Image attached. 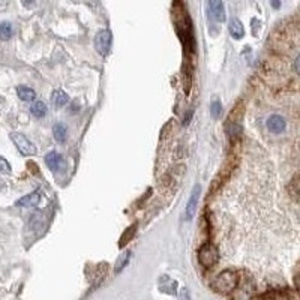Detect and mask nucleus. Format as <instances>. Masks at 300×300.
<instances>
[{
  "label": "nucleus",
  "mask_w": 300,
  "mask_h": 300,
  "mask_svg": "<svg viewBox=\"0 0 300 300\" xmlns=\"http://www.w3.org/2000/svg\"><path fill=\"white\" fill-rule=\"evenodd\" d=\"M239 284V276L234 270H224L212 282V287L219 293H231Z\"/></svg>",
  "instance_id": "obj_1"
},
{
  "label": "nucleus",
  "mask_w": 300,
  "mask_h": 300,
  "mask_svg": "<svg viewBox=\"0 0 300 300\" xmlns=\"http://www.w3.org/2000/svg\"><path fill=\"white\" fill-rule=\"evenodd\" d=\"M218 260H219V251L213 243H206V245H203L201 248H200L198 261H200V264L203 266V267H206V269L213 267V266L218 263Z\"/></svg>",
  "instance_id": "obj_2"
},
{
  "label": "nucleus",
  "mask_w": 300,
  "mask_h": 300,
  "mask_svg": "<svg viewBox=\"0 0 300 300\" xmlns=\"http://www.w3.org/2000/svg\"><path fill=\"white\" fill-rule=\"evenodd\" d=\"M11 140L14 141V144L18 149V152L24 156H33L38 153V149L36 146L33 144L27 137H24L20 132H11Z\"/></svg>",
  "instance_id": "obj_3"
},
{
  "label": "nucleus",
  "mask_w": 300,
  "mask_h": 300,
  "mask_svg": "<svg viewBox=\"0 0 300 300\" xmlns=\"http://www.w3.org/2000/svg\"><path fill=\"white\" fill-rule=\"evenodd\" d=\"M95 48L101 56H107L111 48V32L110 30H99L95 38Z\"/></svg>",
  "instance_id": "obj_4"
},
{
  "label": "nucleus",
  "mask_w": 300,
  "mask_h": 300,
  "mask_svg": "<svg viewBox=\"0 0 300 300\" xmlns=\"http://www.w3.org/2000/svg\"><path fill=\"white\" fill-rule=\"evenodd\" d=\"M45 164L48 165V168L51 171H57V170H62L65 168V159L60 153L57 152H50L45 155Z\"/></svg>",
  "instance_id": "obj_5"
},
{
  "label": "nucleus",
  "mask_w": 300,
  "mask_h": 300,
  "mask_svg": "<svg viewBox=\"0 0 300 300\" xmlns=\"http://www.w3.org/2000/svg\"><path fill=\"white\" fill-rule=\"evenodd\" d=\"M209 14L210 17L218 23H222L225 20V9H224V3L219 2V0H212L209 3Z\"/></svg>",
  "instance_id": "obj_6"
},
{
  "label": "nucleus",
  "mask_w": 300,
  "mask_h": 300,
  "mask_svg": "<svg viewBox=\"0 0 300 300\" xmlns=\"http://www.w3.org/2000/svg\"><path fill=\"white\" fill-rule=\"evenodd\" d=\"M285 126H287V120L279 114H273L267 119V129L273 132V134H279V132L285 129Z\"/></svg>",
  "instance_id": "obj_7"
},
{
  "label": "nucleus",
  "mask_w": 300,
  "mask_h": 300,
  "mask_svg": "<svg viewBox=\"0 0 300 300\" xmlns=\"http://www.w3.org/2000/svg\"><path fill=\"white\" fill-rule=\"evenodd\" d=\"M200 194H201V186L195 185L194 189H192L189 201H188V206H186V219H192V216L195 215L197 204H198V200H200Z\"/></svg>",
  "instance_id": "obj_8"
},
{
  "label": "nucleus",
  "mask_w": 300,
  "mask_h": 300,
  "mask_svg": "<svg viewBox=\"0 0 300 300\" xmlns=\"http://www.w3.org/2000/svg\"><path fill=\"white\" fill-rule=\"evenodd\" d=\"M39 200H41V194L39 192H32L20 200H17L15 201V206H18V207H30V206H36L39 203Z\"/></svg>",
  "instance_id": "obj_9"
},
{
  "label": "nucleus",
  "mask_w": 300,
  "mask_h": 300,
  "mask_svg": "<svg viewBox=\"0 0 300 300\" xmlns=\"http://www.w3.org/2000/svg\"><path fill=\"white\" fill-rule=\"evenodd\" d=\"M228 30H230V35L234 38V39H240V38H243V35H245L242 21H240L239 18H233V20L230 21Z\"/></svg>",
  "instance_id": "obj_10"
},
{
  "label": "nucleus",
  "mask_w": 300,
  "mask_h": 300,
  "mask_svg": "<svg viewBox=\"0 0 300 300\" xmlns=\"http://www.w3.org/2000/svg\"><path fill=\"white\" fill-rule=\"evenodd\" d=\"M17 95H18V98L21 99V101H24V102L33 101V99L36 98L35 90L30 89V87H26V86H18V87H17Z\"/></svg>",
  "instance_id": "obj_11"
},
{
  "label": "nucleus",
  "mask_w": 300,
  "mask_h": 300,
  "mask_svg": "<svg viewBox=\"0 0 300 300\" xmlns=\"http://www.w3.org/2000/svg\"><path fill=\"white\" fill-rule=\"evenodd\" d=\"M30 113H32V116H35L36 119H42L44 116L47 114V105L42 101L33 102L32 107H30Z\"/></svg>",
  "instance_id": "obj_12"
},
{
  "label": "nucleus",
  "mask_w": 300,
  "mask_h": 300,
  "mask_svg": "<svg viewBox=\"0 0 300 300\" xmlns=\"http://www.w3.org/2000/svg\"><path fill=\"white\" fill-rule=\"evenodd\" d=\"M68 101H69V96L66 95L63 90H54V93H53V104L57 108L66 105V104H68Z\"/></svg>",
  "instance_id": "obj_13"
},
{
  "label": "nucleus",
  "mask_w": 300,
  "mask_h": 300,
  "mask_svg": "<svg viewBox=\"0 0 300 300\" xmlns=\"http://www.w3.org/2000/svg\"><path fill=\"white\" fill-rule=\"evenodd\" d=\"M66 134H68V129H66L63 123H56L53 126V135L59 143H63L66 140Z\"/></svg>",
  "instance_id": "obj_14"
},
{
  "label": "nucleus",
  "mask_w": 300,
  "mask_h": 300,
  "mask_svg": "<svg viewBox=\"0 0 300 300\" xmlns=\"http://www.w3.org/2000/svg\"><path fill=\"white\" fill-rule=\"evenodd\" d=\"M12 36V26L8 21L0 23V39L8 41Z\"/></svg>",
  "instance_id": "obj_15"
},
{
  "label": "nucleus",
  "mask_w": 300,
  "mask_h": 300,
  "mask_svg": "<svg viewBox=\"0 0 300 300\" xmlns=\"http://www.w3.org/2000/svg\"><path fill=\"white\" fill-rule=\"evenodd\" d=\"M221 111H222V105H221V101L219 99H213L212 101V105H210V113H212V117L213 119H218L221 116Z\"/></svg>",
  "instance_id": "obj_16"
},
{
  "label": "nucleus",
  "mask_w": 300,
  "mask_h": 300,
  "mask_svg": "<svg viewBox=\"0 0 300 300\" xmlns=\"http://www.w3.org/2000/svg\"><path fill=\"white\" fill-rule=\"evenodd\" d=\"M129 258H131V252L129 251H126L125 254H122V257L117 260V264H116V273H117L119 270H122L125 266H126V263L129 261Z\"/></svg>",
  "instance_id": "obj_17"
},
{
  "label": "nucleus",
  "mask_w": 300,
  "mask_h": 300,
  "mask_svg": "<svg viewBox=\"0 0 300 300\" xmlns=\"http://www.w3.org/2000/svg\"><path fill=\"white\" fill-rule=\"evenodd\" d=\"M0 173H11V165L9 162L0 156Z\"/></svg>",
  "instance_id": "obj_18"
},
{
  "label": "nucleus",
  "mask_w": 300,
  "mask_h": 300,
  "mask_svg": "<svg viewBox=\"0 0 300 300\" xmlns=\"http://www.w3.org/2000/svg\"><path fill=\"white\" fill-rule=\"evenodd\" d=\"M179 299H180V300H191V294H189L188 288H180Z\"/></svg>",
  "instance_id": "obj_19"
}]
</instances>
